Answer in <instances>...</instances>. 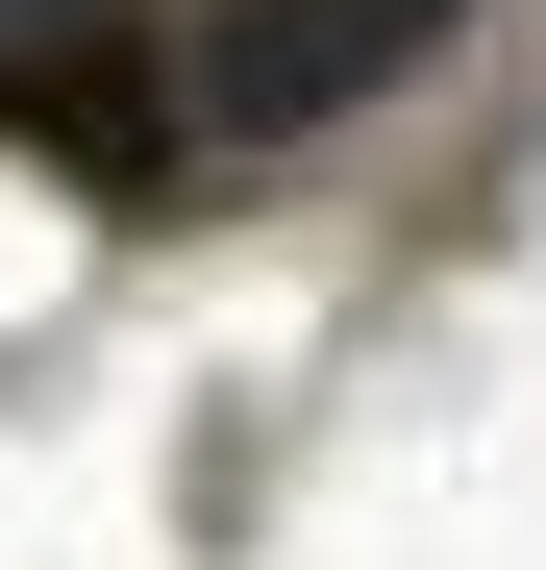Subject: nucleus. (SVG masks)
<instances>
[{
    "mask_svg": "<svg viewBox=\"0 0 546 570\" xmlns=\"http://www.w3.org/2000/svg\"><path fill=\"white\" fill-rule=\"evenodd\" d=\"M422 50H447V0H224V26H199V125H224V149L348 125V100L422 75Z\"/></svg>",
    "mask_w": 546,
    "mask_h": 570,
    "instance_id": "nucleus-1",
    "label": "nucleus"
},
{
    "mask_svg": "<svg viewBox=\"0 0 546 570\" xmlns=\"http://www.w3.org/2000/svg\"><path fill=\"white\" fill-rule=\"evenodd\" d=\"M125 0H0V75H50V50H100Z\"/></svg>",
    "mask_w": 546,
    "mask_h": 570,
    "instance_id": "nucleus-2",
    "label": "nucleus"
}]
</instances>
